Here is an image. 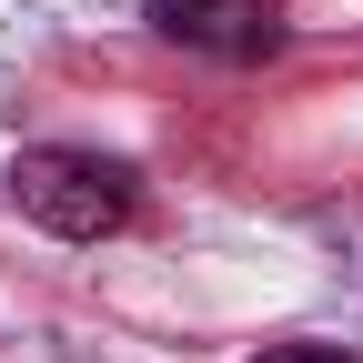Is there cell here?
I'll list each match as a JSON object with an SVG mask.
<instances>
[{"label":"cell","mask_w":363,"mask_h":363,"mask_svg":"<svg viewBox=\"0 0 363 363\" xmlns=\"http://www.w3.org/2000/svg\"><path fill=\"white\" fill-rule=\"evenodd\" d=\"M252 363H363V353H343V343H262Z\"/></svg>","instance_id":"obj_3"},{"label":"cell","mask_w":363,"mask_h":363,"mask_svg":"<svg viewBox=\"0 0 363 363\" xmlns=\"http://www.w3.org/2000/svg\"><path fill=\"white\" fill-rule=\"evenodd\" d=\"M142 11L162 40L212 51V61H272L283 51V0H142Z\"/></svg>","instance_id":"obj_2"},{"label":"cell","mask_w":363,"mask_h":363,"mask_svg":"<svg viewBox=\"0 0 363 363\" xmlns=\"http://www.w3.org/2000/svg\"><path fill=\"white\" fill-rule=\"evenodd\" d=\"M11 202L40 222V233H61V242H101V233H121V222L142 212V182H131V162H111V152L40 142V152L11 162Z\"/></svg>","instance_id":"obj_1"}]
</instances>
